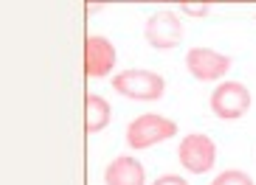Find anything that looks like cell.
Segmentation results:
<instances>
[{"instance_id": "cell-1", "label": "cell", "mask_w": 256, "mask_h": 185, "mask_svg": "<svg viewBox=\"0 0 256 185\" xmlns=\"http://www.w3.org/2000/svg\"><path fill=\"white\" fill-rule=\"evenodd\" d=\"M113 90L130 101H158L166 93V79L146 67H130L113 76Z\"/></svg>"}, {"instance_id": "cell-2", "label": "cell", "mask_w": 256, "mask_h": 185, "mask_svg": "<svg viewBox=\"0 0 256 185\" xmlns=\"http://www.w3.org/2000/svg\"><path fill=\"white\" fill-rule=\"evenodd\" d=\"M174 135H178V124L172 118L158 115V112H144L127 124V146L141 152V149H150L155 143L172 141Z\"/></svg>"}, {"instance_id": "cell-3", "label": "cell", "mask_w": 256, "mask_h": 185, "mask_svg": "<svg viewBox=\"0 0 256 185\" xmlns=\"http://www.w3.org/2000/svg\"><path fill=\"white\" fill-rule=\"evenodd\" d=\"M144 37L158 51H172V48H178L186 39V25L180 22V17L174 14V11L164 8V11L150 14V20L144 25Z\"/></svg>"}, {"instance_id": "cell-4", "label": "cell", "mask_w": 256, "mask_h": 185, "mask_svg": "<svg viewBox=\"0 0 256 185\" xmlns=\"http://www.w3.org/2000/svg\"><path fill=\"white\" fill-rule=\"evenodd\" d=\"M178 160L188 174H206L217 163V146H214L208 135L188 132L178 146Z\"/></svg>"}, {"instance_id": "cell-5", "label": "cell", "mask_w": 256, "mask_h": 185, "mask_svg": "<svg viewBox=\"0 0 256 185\" xmlns=\"http://www.w3.org/2000/svg\"><path fill=\"white\" fill-rule=\"evenodd\" d=\"M250 90L242 82H222L211 93V112L222 121H236L250 110Z\"/></svg>"}, {"instance_id": "cell-6", "label": "cell", "mask_w": 256, "mask_h": 185, "mask_svg": "<svg viewBox=\"0 0 256 185\" xmlns=\"http://www.w3.org/2000/svg\"><path fill=\"white\" fill-rule=\"evenodd\" d=\"M231 65H234L231 56L214 51V48H203V45L188 48L186 53V70L194 76L197 82H217V79L228 76Z\"/></svg>"}, {"instance_id": "cell-7", "label": "cell", "mask_w": 256, "mask_h": 185, "mask_svg": "<svg viewBox=\"0 0 256 185\" xmlns=\"http://www.w3.org/2000/svg\"><path fill=\"white\" fill-rule=\"evenodd\" d=\"M118 53L107 37H88L84 39V76L88 79H104L113 73Z\"/></svg>"}, {"instance_id": "cell-8", "label": "cell", "mask_w": 256, "mask_h": 185, "mask_svg": "<svg viewBox=\"0 0 256 185\" xmlns=\"http://www.w3.org/2000/svg\"><path fill=\"white\" fill-rule=\"evenodd\" d=\"M104 185H146V169L138 157L118 155L104 169Z\"/></svg>"}, {"instance_id": "cell-9", "label": "cell", "mask_w": 256, "mask_h": 185, "mask_svg": "<svg viewBox=\"0 0 256 185\" xmlns=\"http://www.w3.org/2000/svg\"><path fill=\"white\" fill-rule=\"evenodd\" d=\"M113 121V110H110V101L102 98L98 93H88L84 96V129L90 135L107 129Z\"/></svg>"}, {"instance_id": "cell-10", "label": "cell", "mask_w": 256, "mask_h": 185, "mask_svg": "<svg viewBox=\"0 0 256 185\" xmlns=\"http://www.w3.org/2000/svg\"><path fill=\"white\" fill-rule=\"evenodd\" d=\"M211 185H256V183H254L250 174H245V171L226 169V171H220L217 177H214V183H211Z\"/></svg>"}, {"instance_id": "cell-11", "label": "cell", "mask_w": 256, "mask_h": 185, "mask_svg": "<svg viewBox=\"0 0 256 185\" xmlns=\"http://www.w3.org/2000/svg\"><path fill=\"white\" fill-rule=\"evenodd\" d=\"M183 11V14H188V17H208L211 14V3H180L178 6Z\"/></svg>"}, {"instance_id": "cell-12", "label": "cell", "mask_w": 256, "mask_h": 185, "mask_svg": "<svg viewBox=\"0 0 256 185\" xmlns=\"http://www.w3.org/2000/svg\"><path fill=\"white\" fill-rule=\"evenodd\" d=\"M152 185H188V180H183L180 174H164V177H158Z\"/></svg>"}]
</instances>
